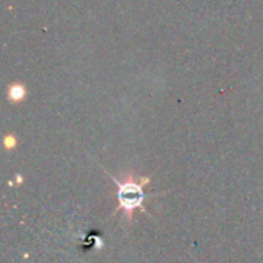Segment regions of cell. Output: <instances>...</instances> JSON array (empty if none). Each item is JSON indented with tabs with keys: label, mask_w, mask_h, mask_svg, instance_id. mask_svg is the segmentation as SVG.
I'll list each match as a JSON object with an SVG mask.
<instances>
[{
	"label": "cell",
	"mask_w": 263,
	"mask_h": 263,
	"mask_svg": "<svg viewBox=\"0 0 263 263\" xmlns=\"http://www.w3.org/2000/svg\"><path fill=\"white\" fill-rule=\"evenodd\" d=\"M110 179L117 185V202L119 206L116 213H122L123 220L126 223H131L134 220V214L137 211L148 213L145 208V187L149 183V177H139V175L133 172H126L122 179L114 177V175L108 174Z\"/></svg>",
	"instance_id": "6da1fadb"
},
{
	"label": "cell",
	"mask_w": 263,
	"mask_h": 263,
	"mask_svg": "<svg viewBox=\"0 0 263 263\" xmlns=\"http://www.w3.org/2000/svg\"><path fill=\"white\" fill-rule=\"evenodd\" d=\"M7 97L11 103H20L22 100H25L27 97V88L23 83L20 82H16V83H11L7 90Z\"/></svg>",
	"instance_id": "7a4b0ae2"
},
{
	"label": "cell",
	"mask_w": 263,
	"mask_h": 263,
	"mask_svg": "<svg viewBox=\"0 0 263 263\" xmlns=\"http://www.w3.org/2000/svg\"><path fill=\"white\" fill-rule=\"evenodd\" d=\"M5 146L8 148V149H11V148H14L16 146V139H14V136H7L5 137Z\"/></svg>",
	"instance_id": "3957f363"
}]
</instances>
